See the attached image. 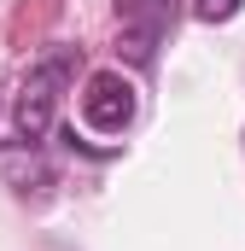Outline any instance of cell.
Wrapping results in <instances>:
<instances>
[{
	"instance_id": "obj_1",
	"label": "cell",
	"mask_w": 245,
	"mask_h": 251,
	"mask_svg": "<svg viewBox=\"0 0 245 251\" xmlns=\"http://www.w3.org/2000/svg\"><path fill=\"white\" fill-rule=\"evenodd\" d=\"M70 76H76V53L70 47L47 53V59L24 76V94H18V134H24V146H35L53 128V111H59V94H64Z\"/></svg>"
},
{
	"instance_id": "obj_2",
	"label": "cell",
	"mask_w": 245,
	"mask_h": 251,
	"mask_svg": "<svg viewBox=\"0 0 245 251\" xmlns=\"http://www.w3.org/2000/svg\"><path fill=\"white\" fill-rule=\"evenodd\" d=\"M82 123L94 134H122L134 123V88L117 70H94L88 76V88H82Z\"/></svg>"
},
{
	"instance_id": "obj_3",
	"label": "cell",
	"mask_w": 245,
	"mask_h": 251,
	"mask_svg": "<svg viewBox=\"0 0 245 251\" xmlns=\"http://www.w3.org/2000/svg\"><path fill=\"white\" fill-rule=\"evenodd\" d=\"M122 24H128V59L146 64V59H152V47H158V35L175 24V0H140Z\"/></svg>"
},
{
	"instance_id": "obj_4",
	"label": "cell",
	"mask_w": 245,
	"mask_h": 251,
	"mask_svg": "<svg viewBox=\"0 0 245 251\" xmlns=\"http://www.w3.org/2000/svg\"><path fill=\"white\" fill-rule=\"evenodd\" d=\"M240 12V0H198V18H210V24H228Z\"/></svg>"
}]
</instances>
